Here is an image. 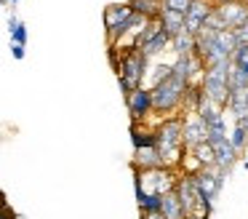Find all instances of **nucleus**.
I'll return each instance as SVG.
<instances>
[{"label": "nucleus", "instance_id": "393cba45", "mask_svg": "<svg viewBox=\"0 0 248 219\" xmlns=\"http://www.w3.org/2000/svg\"><path fill=\"white\" fill-rule=\"evenodd\" d=\"M141 219H166L160 211H147V214H141Z\"/></svg>", "mask_w": 248, "mask_h": 219}, {"label": "nucleus", "instance_id": "aec40b11", "mask_svg": "<svg viewBox=\"0 0 248 219\" xmlns=\"http://www.w3.org/2000/svg\"><path fill=\"white\" fill-rule=\"evenodd\" d=\"M230 142H232V147H235L237 152H243V147H246V142H248V128H246V118H237V120H235V131H232Z\"/></svg>", "mask_w": 248, "mask_h": 219}, {"label": "nucleus", "instance_id": "f257e3e1", "mask_svg": "<svg viewBox=\"0 0 248 219\" xmlns=\"http://www.w3.org/2000/svg\"><path fill=\"white\" fill-rule=\"evenodd\" d=\"M152 136H155V147L163 158V166L176 171L179 160L184 155V144H182V115H171V118H157V123L152 126Z\"/></svg>", "mask_w": 248, "mask_h": 219}, {"label": "nucleus", "instance_id": "f8f14e48", "mask_svg": "<svg viewBox=\"0 0 248 219\" xmlns=\"http://www.w3.org/2000/svg\"><path fill=\"white\" fill-rule=\"evenodd\" d=\"M134 171H144V168H157V166H163V158L160 152H157L155 144H150V147H139L134 150Z\"/></svg>", "mask_w": 248, "mask_h": 219}, {"label": "nucleus", "instance_id": "cd10ccee", "mask_svg": "<svg viewBox=\"0 0 248 219\" xmlns=\"http://www.w3.org/2000/svg\"><path fill=\"white\" fill-rule=\"evenodd\" d=\"M246 3H248V0H246Z\"/></svg>", "mask_w": 248, "mask_h": 219}, {"label": "nucleus", "instance_id": "a878e982", "mask_svg": "<svg viewBox=\"0 0 248 219\" xmlns=\"http://www.w3.org/2000/svg\"><path fill=\"white\" fill-rule=\"evenodd\" d=\"M0 219H14V214L8 206H0Z\"/></svg>", "mask_w": 248, "mask_h": 219}, {"label": "nucleus", "instance_id": "412c9836", "mask_svg": "<svg viewBox=\"0 0 248 219\" xmlns=\"http://www.w3.org/2000/svg\"><path fill=\"white\" fill-rule=\"evenodd\" d=\"M8 32H11V43L27 46V27H24L16 16H8Z\"/></svg>", "mask_w": 248, "mask_h": 219}, {"label": "nucleus", "instance_id": "f3484780", "mask_svg": "<svg viewBox=\"0 0 248 219\" xmlns=\"http://www.w3.org/2000/svg\"><path fill=\"white\" fill-rule=\"evenodd\" d=\"M157 19H160V27L168 32V37H173L176 32L184 30V14H176V11H166V8H163Z\"/></svg>", "mask_w": 248, "mask_h": 219}, {"label": "nucleus", "instance_id": "f03ea898", "mask_svg": "<svg viewBox=\"0 0 248 219\" xmlns=\"http://www.w3.org/2000/svg\"><path fill=\"white\" fill-rule=\"evenodd\" d=\"M147 64L150 59L139 51V48H128V51H120V64H118V83L123 94L141 88L147 80Z\"/></svg>", "mask_w": 248, "mask_h": 219}, {"label": "nucleus", "instance_id": "423d86ee", "mask_svg": "<svg viewBox=\"0 0 248 219\" xmlns=\"http://www.w3.org/2000/svg\"><path fill=\"white\" fill-rule=\"evenodd\" d=\"M224 171H219L216 166H208V168H200L198 174H192V185L195 192H198L200 201L205 203H214V198L219 195L221 185H224Z\"/></svg>", "mask_w": 248, "mask_h": 219}, {"label": "nucleus", "instance_id": "7ed1b4c3", "mask_svg": "<svg viewBox=\"0 0 248 219\" xmlns=\"http://www.w3.org/2000/svg\"><path fill=\"white\" fill-rule=\"evenodd\" d=\"M176 171L168 166H157V168H144V171H134V187H136V198L139 195H163L171 192L176 185Z\"/></svg>", "mask_w": 248, "mask_h": 219}, {"label": "nucleus", "instance_id": "4be33fe9", "mask_svg": "<svg viewBox=\"0 0 248 219\" xmlns=\"http://www.w3.org/2000/svg\"><path fill=\"white\" fill-rule=\"evenodd\" d=\"M163 8L166 11H176V14H184L187 11V5L192 3V0H160Z\"/></svg>", "mask_w": 248, "mask_h": 219}, {"label": "nucleus", "instance_id": "b1692460", "mask_svg": "<svg viewBox=\"0 0 248 219\" xmlns=\"http://www.w3.org/2000/svg\"><path fill=\"white\" fill-rule=\"evenodd\" d=\"M11 53H14V59H16V62H22V59H24V46L11 43Z\"/></svg>", "mask_w": 248, "mask_h": 219}, {"label": "nucleus", "instance_id": "9b49d317", "mask_svg": "<svg viewBox=\"0 0 248 219\" xmlns=\"http://www.w3.org/2000/svg\"><path fill=\"white\" fill-rule=\"evenodd\" d=\"M205 142V128L198 118H182V144L184 150H192L195 144Z\"/></svg>", "mask_w": 248, "mask_h": 219}, {"label": "nucleus", "instance_id": "a211bd4d", "mask_svg": "<svg viewBox=\"0 0 248 219\" xmlns=\"http://www.w3.org/2000/svg\"><path fill=\"white\" fill-rule=\"evenodd\" d=\"M168 48H173V53H176V56L192 53V48H195V37L189 35L187 30H182V32H176V35L171 37V46H168Z\"/></svg>", "mask_w": 248, "mask_h": 219}, {"label": "nucleus", "instance_id": "ddd939ff", "mask_svg": "<svg viewBox=\"0 0 248 219\" xmlns=\"http://www.w3.org/2000/svg\"><path fill=\"white\" fill-rule=\"evenodd\" d=\"M168 46H171V37H168V32L160 27V30H157L155 35H152V37H147V40L141 43V46H139V51L144 53L147 59H152V56H160V53L166 51Z\"/></svg>", "mask_w": 248, "mask_h": 219}, {"label": "nucleus", "instance_id": "1a4fd4ad", "mask_svg": "<svg viewBox=\"0 0 248 219\" xmlns=\"http://www.w3.org/2000/svg\"><path fill=\"white\" fill-rule=\"evenodd\" d=\"M125 107H128V112H131V123H144L155 115V112H152V94L144 85L131 91V94H125Z\"/></svg>", "mask_w": 248, "mask_h": 219}, {"label": "nucleus", "instance_id": "5701e85b", "mask_svg": "<svg viewBox=\"0 0 248 219\" xmlns=\"http://www.w3.org/2000/svg\"><path fill=\"white\" fill-rule=\"evenodd\" d=\"M232 35H235V43L237 46H248V24H243V27H237V30H232Z\"/></svg>", "mask_w": 248, "mask_h": 219}, {"label": "nucleus", "instance_id": "39448f33", "mask_svg": "<svg viewBox=\"0 0 248 219\" xmlns=\"http://www.w3.org/2000/svg\"><path fill=\"white\" fill-rule=\"evenodd\" d=\"M134 16V11L128 8V3H109L104 8V30H107V46L115 48L118 37L125 32L128 19Z\"/></svg>", "mask_w": 248, "mask_h": 219}, {"label": "nucleus", "instance_id": "6e6552de", "mask_svg": "<svg viewBox=\"0 0 248 219\" xmlns=\"http://www.w3.org/2000/svg\"><path fill=\"white\" fill-rule=\"evenodd\" d=\"M214 16L221 21L224 30H237L248 24V3L246 0H227V3L214 5Z\"/></svg>", "mask_w": 248, "mask_h": 219}, {"label": "nucleus", "instance_id": "6ab92c4d", "mask_svg": "<svg viewBox=\"0 0 248 219\" xmlns=\"http://www.w3.org/2000/svg\"><path fill=\"white\" fill-rule=\"evenodd\" d=\"M189 155H192L195 160H198L203 168H208V166H214V150H211V144L208 142H200V144H195L192 150H187Z\"/></svg>", "mask_w": 248, "mask_h": 219}, {"label": "nucleus", "instance_id": "9d476101", "mask_svg": "<svg viewBox=\"0 0 248 219\" xmlns=\"http://www.w3.org/2000/svg\"><path fill=\"white\" fill-rule=\"evenodd\" d=\"M211 11H214V3H211V0H192V3L187 5V11H184V30H187L189 35H195V32L203 27V21L208 19Z\"/></svg>", "mask_w": 248, "mask_h": 219}, {"label": "nucleus", "instance_id": "bb28decb", "mask_svg": "<svg viewBox=\"0 0 248 219\" xmlns=\"http://www.w3.org/2000/svg\"><path fill=\"white\" fill-rule=\"evenodd\" d=\"M211 3H214V5H219V3H227V0H211Z\"/></svg>", "mask_w": 248, "mask_h": 219}, {"label": "nucleus", "instance_id": "20e7f679", "mask_svg": "<svg viewBox=\"0 0 248 219\" xmlns=\"http://www.w3.org/2000/svg\"><path fill=\"white\" fill-rule=\"evenodd\" d=\"M227 72H230V67H205L203 75H200V80H198L203 94H205V99L214 107H219V110L227 107V96H230Z\"/></svg>", "mask_w": 248, "mask_h": 219}, {"label": "nucleus", "instance_id": "0eeeda50", "mask_svg": "<svg viewBox=\"0 0 248 219\" xmlns=\"http://www.w3.org/2000/svg\"><path fill=\"white\" fill-rule=\"evenodd\" d=\"M205 142L214 150V166L219 171H224V174H230V168L237 163V158H240V152L232 147L230 136H227V134H205Z\"/></svg>", "mask_w": 248, "mask_h": 219}, {"label": "nucleus", "instance_id": "2eb2a0df", "mask_svg": "<svg viewBox=\"0 0 248 219\" xmlns=\"http://www.w3.org/2000/svg\"><path fill=\"white\" fill-rule=\"evenodd\" d=\"M128 8L144 19H157L163 11V3L160 0H128Z\"/></svg>", "mask_w": 248, "mask_h": 219}, {"label": "nucleus", "instance_id": "dca6fc26", "mask_svg": "<svg viewBox=\"0 0 248 219\" xmlns=\"http://www.w3.org/2000/svg\"><path fill=\"white\" fill-rule=\"evenodd\" d=\"M227 107H230V112L237 118H246L248 115V88L243 91H230V96H227Z\"/></svg>", "mask_w": 248, "mask_h": 219}, {"label": "nucleus", "instance_id": "4468645a", "mask_svg": "<svg viewBox=\"0 0 248 219\" xmlns=\"http://www.w3.org/2000/svg\"><path fill=\"white\" fill-rule=\"evenodd\" d=\"M160 214L166 219H184V208H182V203H179V198L173 190L160 195Z\"/></svg>", "mask_w": 248, "mask_h": 219}]
</instances>
